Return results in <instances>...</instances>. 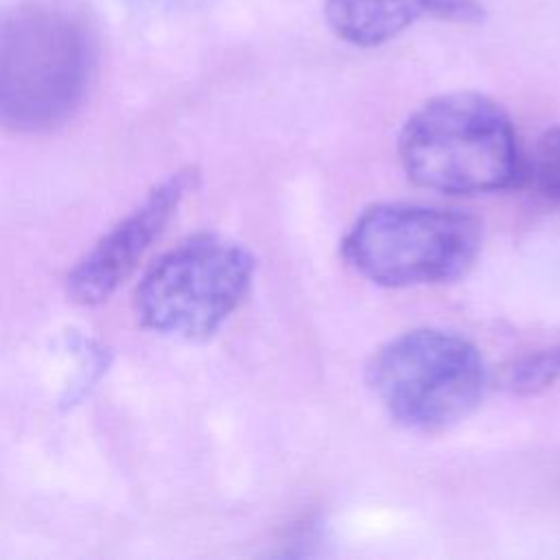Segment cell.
Instances as JSON below:
<instances>
[{
  "label": "cell",
  "instance_id": "cell-1",
  "mask_svg": "<svg viewBox=\"0 0 560 560\" xmlns=\"http://www.w3.org/2000/svg\"><path fill=\"white\" fill-rule=\"evenodd\" d=\"M96 72L92 31L72 9L26 0L0 11V127L46 133L83 105Z\"/></svg>",
  "mask_w": 560,
  "mask_h": 560
},
{
  "label": "cell",
  "instance_id": "cell-2",
  "mask_svg": "<svg viewBox=\"0 0 560 560\" xmlns=\"http://www.w3.org/2000/svg\"><path fill=\"white\" fill-rule=\"evenodd\" d=\"M398 155L416 184L448 195L503 190L521 175L508 112L477 92L442 94L418 107L400 131Z\"/></svg>",
  "mask_w": 560,
  "mask_h": 560
},
{
  "label": "cell",
  "instance_id": "cell-3",
  "mask_svg": "<svg viewBox=\"0 0 560 560\" xmlns=\"http://www.w3.org/2000/svg\"><path fill=\"white\" fill-rule=\"evenodd\" d=\"M348 265L381 287H418L459 278L481 249L475 217L416 203H376L341 243Z\"/></svg>",
  "mask_w": 560,
  "mask_h": 560
},
{
  "label": "cell",
  "instance_id": "cell-4",
  "mask_svg": "<svg viewBox=\"0 0 560 560\" xmlns=\"http://www.w3.org/2000/svg\"><path fill=\"white\" fill-rule=\"evenodd\" d=\"M368 383L396 422L416 431H442L479 405L486 368L468 339L420 328L376 350Z\"/></svg>",
  "mask_w": 560,
  "mask_h": 560
},
{
  "label": "cell",
  "instance_id": "cell-5",
  "mask_svg": "<svg viewBox=\"0 0 560 560\" xmlns=\"http://www.w3.org/2000/svg\"><path fill=\"white\" fill-rule=\"evenodd\" d=\"M252 278L254 258L243 245L199 234L144 271L136 289V315L160 335L206 339L241 306Z\"/></svg>",
  "mask_w": 560,
  "mask_h": 560
},
{
  "label": "cell",
  "instance_id": "cell-6",
  "mask_svg": "<svg viewBox=\"0 0 560 560\" xmlns=\"http://www.w3.org/2000/svg\"><path fill=\"white\" fill-rule=\"evenodd\" d=\"M195 182L197 173L192 168L173 173L158 184L131 214L103 234L70 271V298L85 306L105 302L138 267L140 258L162 234L186 192L195 188Z\"/></svg>",
  "mask_w": 560,
  "mask_h": 560
},
{
  "label": "cell",
  "instance_id": "cell-7",
  "mask_svg": "<svg viewBox=\"0 0 560 560\" xmlns=\"http://www.w3.org/2000/svg\"><path fill=\"white\" fill-rule=\"evenodd\" d=\"M324 15L332 33L354 46H378L420 20L477 24V0H326Z\"/></svg>",
  "mask_w": 560,
  "mask_h": 560
},
{
  "label": "cell",
  "instance_id": "cell-8",
  "mask_svg": "<svg viewBox=\"0 0 560 560\" xmlns=\"http://www.w3.org/2000/svg\"><path fill=\"white\" fill-rule=\"evenodd\" d=\"M560 381V343L529 352L505 370V387L514 394H538Z\"/></svg>",
  "mask_w": 560,
  "mask_h": 560
},
{
  "label": "cell",
  "instance_id": "cell-9",
  "mask_svg": "<svg viewBox=\"0 0 560 560\" xmlns=\"http://www.w3.org/2000/svg\"><path fill=\"white\" fill-rule=\"evenodd\" d=\"M529 177L538 190L560 199V127L549 129L536 142L529 160Z\"/></svg>",
  "mask_w": 560,
  "mask_h": 560
},
{
  "label": "cell",
  "instance_id": "cell-10",
  "mask_svg": "<svg viewBox=\"0 0 560 560\" xmlns=\"http://www.w3.org/2000/svg\"><path fill=\"white\" fill-rule=\"evenodd\" d=\"M136 7L144 9V11H162V9H175V7H182L190 0H131Z\"/></svg>",
  "mask_w": 560,
  "mask_h": 560
}]
</instances>
